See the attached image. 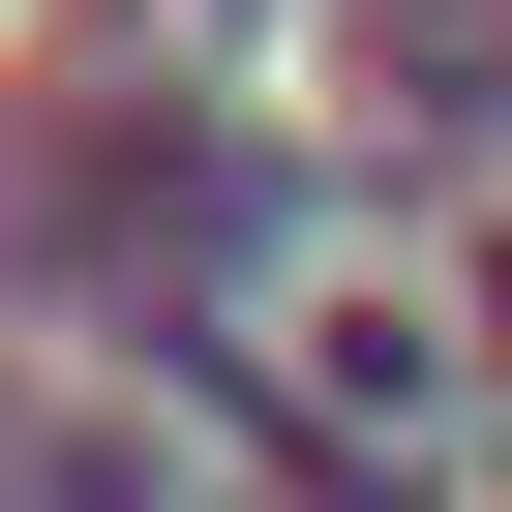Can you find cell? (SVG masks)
Wrapping results in <instances>:
<instances>
[]
</instances>
